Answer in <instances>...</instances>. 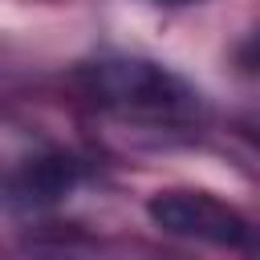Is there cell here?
<instances>
[{"instance_id": "2", "label": "cell", "mask_w": 260, "mask_h": 260, "mask_svg": "<svg viewBox=\"0 0 260 260\" xmlns=\"http://www.w3.org/2000/svg\"><path fill=\"white\" fill-rule=\"evenodd\" d=\"M146 211L171 236H187V240H203V244L240 248V252L260 256L256 228L236 207H228L223 199H215L207 191H158L146 203Z\"/></svg>"}, {"instance_id": "4", "label": "cell", "mask_w": 260, "mask_h": 260, "mask_svg": "<svg viewBox=\"0 0 260 260\" xmlns=\"http://www.w3.org/2000/svg\"><path fill=\"white\" fill-rule=\"evenodd\" d=\"M240 65H244L248 73H260V28L240 45Z\"/></svg>"}, {"instance_id": "1", "label": "cell", "mask_w": 260, "mask_h": 260, "mask_svg": "<svg viewBox=\"0 0 260 260\" xmlns=\"http://www.w3.org/2000/svg\"><path fill=\"white\" fill-rule=\"evenodd\" d=\"M81 81L98 106H110L126 118L195 122L203 114L199 89H191L179 73L154 61H142V57H102L81 69Z\"/></svg>"}, {"instance_id": "3", "label": "cell", "mask_w": 260, "mask_h": 260, "mask_svg": "<svg viewBox=\"0 0 260 260\" xmlns=\"http://www.w3.org/2000/svg\"><path fill=\"white\" fill-rule=\"evenodd\" d=\"M77 179H81L77 158H69V154H41V158H28L8 179V195H12V203L45 207V203H57L61 195H69Z\"/></svg>"}]
</instances>
